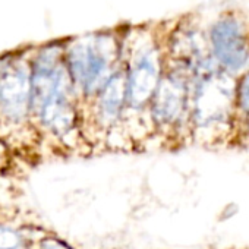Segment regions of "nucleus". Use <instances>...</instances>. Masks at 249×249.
<instances>
[{
    "mask_svg": "<svg viewBox=\"0 0 249 249\" xmlns=\"http://www.w3.org/2000/svg\"><path fill=\"white\" fill-rule=\"evenodd\" d=\"M41 249H69V248L56 239H46L41 243Z\"/></svg>",
    "mask_w": 249,
    "mask_h": 249,
    "instance_id": "nucleus-11",
    "label": "nucleus"
},
{
    "mask_svg": "<svg viewBox=\"0 0 249 249\" xmlns=\"http://www.w3.org/2000/svg\"><path fill=\"white\" fill-rule=\"evenodd\" d=\"M87 131H92L106 140L119 131H128V100L123 63L108 78L94 100L85 106Z\"/></svg>",
    "mask_w": 249,
    "mask_h": 249,
    "instance_id": "nucleus-8",
    "label": "nucleus"
},
{
    "mask_svg": "<svg viewBox=\"0 0 249 249\" xmlns=\"http://www.w3.org/2000/svg\"><path fill=\"white\" fill-rule=\"evenodd\" d=\"M167 68L163 33L153 27L124 30L123 73L128 100V129L132 123L145 128V113Z\"/></svg>",
    "mask_w": 249,
    "mask_h": 249,
    "instance_id": "nucleus-2",
    "label": "nucleus"
},
{
    "mask_svg": "<svg viewBox=\"0 0 249 249\" xmlns=\"http://www.w3.org/2000/svg\"><path fill=\"white\" fill-rule=\"evenodd\" d=\"M63 52L65 40H56L31 53V120L36 131L71 147L85 137V107Z\"/></svg>",
    "mask_w": 249,
    "mask_h": 249,
    "instance_id": "nucleus-1",
    "label": "nucleus"
},
{
    "mask_svg": "<svg viewBox=\"0 0 249 249\" xmlns=\"http://www.w3.org/2000/svg\"><path fill=\"white\" fill-rule=\"evenodd\" d=\"M205 30L210 54L221 72L236 78L249 69V22L243 15L223 12Z\"/></svg>",
    "mask_w": 249,
    "mask_h": 249,
    "instance_id": "nucleus-7",
    "label": "nucleus"
},
{
    "mask_svg": "<svg viewBox=\"0 0 249 249\" xmlns=\"http://www.w3.org/2000/svg\"><path fill=\"white\" fill-rule=\"evenodd\" d=\"M124 30L104 28L65 38V65L84 107L123 63Z\"/></svg>",
    "mask_w": 249,
    "mask_h": 249,
    "instance_id": "nucleus-3",
    "label": "nucleus"
},
{
    "mask_svg": "<svg viewBox=\"0 0 249 249\" xmlns=\"http://www.w3.org/2000/svg\"><path fill=\"white\" fill-rule=\"evenodd\" d=\"M234 78L211 62L192 73L191 137L218 141L236 132L233 107Z\"/></svg>",
    "mask_w": 249,
    "mask_h": 249,
    "instance_id": "nucleus-4",
    "label": "nucleus"
},
{
    "mask_svg": "<svg viewBox=\"0 0 249 249\" xmlns=\"http://www.w3.org/2000/svg\"><path fill=\"white\" fill-rule=\"evenodd\" d=\"M192 76L191 72L167 59V68L151 97L145 113L148 134L182 141L191 137Z\"/></svg>",
    "mask_w": 249,
    "mask_h": 249,
    "instance_id": "nucleus-5",
    "label": "nucleus"
},
{
    "mask_svg": "<svg viewBox=\"0 0 249 249\" xmlns=\"http://www.w3.org/2000/svg\"><path fill=\"white\" fill-rule=\"evenodd\" d=\"M233 107L236 132H249V69L234 78Z\"/></svg>",
    "mask_w": 249,
    "mask_h": 249,
    "instance_id": "nucleus-9",
    "label": "nucleus"
},
{
    "mask_svg": "<svg viewBox=\"0 0 249 249\" xmlns=\"http://www.w3.org/2000/svg\"><path fill=\"white\" fill-rule=\"evenodd\" d=\"M30 126L31 56L28 52L12 53L0 59V128L15 131Z\"/></svg>",
    "mask_w": 249,
    "mask_h": 249,
    "instance_id": "nucleus-6",
    "label": "nucleus"
},
{
    "mask_svg": "<svg viewBox=\"0 0 249 249\" xmlns=\"http://www.w3.org/2000/svg\"><path fill=\"white\" fill-rule=\"evenodd\" d=\"M21 237L15 230L0 226V249H18Z\"/></svg>",
    "mask_w": 249,
    "mask_h": 249,
    "instance_id": "nucleus-10",
    "label": "nucleus"
}]
</instances>
